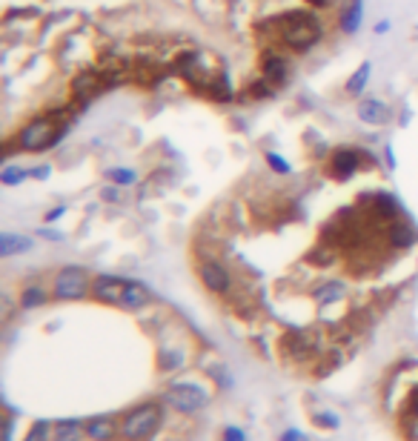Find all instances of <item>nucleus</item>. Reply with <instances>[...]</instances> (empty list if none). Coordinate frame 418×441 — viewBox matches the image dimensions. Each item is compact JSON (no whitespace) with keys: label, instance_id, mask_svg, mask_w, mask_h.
Instances as JSON below:
<instances>
[{"label":"nucleus","instance_id":"nucleus-1","mask_svg":"<svg viewBox=\"0 0 418 441\" xmlns=\"http://www.w3.org/2000/svg\"><path fill=\"white\" fill-rule=\"evenodd\" d=\"M278 29H281V37H283V43L303 52V49H310L318 43V37H321V26L318 21L310 14V12H292V14H283L281 21H278Z\"/></svg>","mask_w":418,"mask_h":441},{"label":"nucleus","instance_id":"nucleus-2","mask_svg":"<svg viewBox=\"0 0 418 441\" xmlns=\"http://www.w3.org/2000/svg\"><path fill=\"white\" fill-rule=\"evenodd\" d=\"M161 407L158 404H141L138 410H132L123 421H121V435L129 441H146L152 433L161 427Z\"/></svg>","mask_w":418,"mask_h":441},{"label":"nucleus","instance_id":"nucleus-3","mask_svg":"<svg viewBox=\"0 0 418 441\" xmlns=\"http://www.w3.org/2000/svg\"><path fill=\"white\" fill-rule=\"evenodd\" d=\"M63 135H66L63 126L54 129L49 118H37V121H32L29 126H23V132L17 135V144H21L23 149H29V152H37V149L54 146Z\"/></svg>","mask_w":418,"mask_h":441},{"label":"nucleus","instance_id":"nucleus-4","mask_svg":"<svg viewBox=\"0 0 418 441\" xmlns=\"http://www.w3.org/2000/svg\"><path fill=\"white\" fill-rule=\"evenodd\" d=\"M92 290V284L86 278V273L81 266H63L54 278V295L63 298V301H74V298H83Z\"/></svg>","mask_w":418,"mask_h":441},{"label":"nucleus","instance_id":"nucleus-5","mask_svg":"<svg viewBox=\"0 0 418 441\" xmlns=\"http://www.w3.org/2000/svg\"><path fill=\"white\" fill-rule=\"evenodd\" d=\"M166 401L172 404L175 410H181V413H195V410H201V407H206V401H209V395L201 390V387H195V384H172L166 390Z\"/></svg>","mask_w":418,"mask_h":441},{"label":"nucleus","instance_id":"nucleus-6","mask_svg":"<svg viewBox=\"0 0 418 441\" xmlns=\"http://www.w3.org/2000/svg\"><path fill=\"white\" fill-rule=\"evenodd\" d=\"M126 284L123 278H115V275H98L92 281V295L103 301V304H118L123 301V293H126Z\"/></svg>","mask_w":418,"mask_h":441},{"label":"nucleus","instance_id":"nucleus-7","mask_svg":"<svg viewBox=\"0 0 418 441\" xmlns=\"http://www.w3.org/2000/svg\"><path fill=\"white\" fill-rule=\"evenodd\" d=\"M358 118L364 124H370V126H384L392 118V109L384 101H378V98H367V101H361V106H358Z\"/></svg>","mask_w":418,"mask_h":441},{"label":"nucleus","instance_id":"nucleus-8","mask_svg":"<svg viewBox=\"0 0 418 441\" xmlns=\"http://www.w3.org/2000/svg\"><path fill=\"white\" fill-rule=\"evenodd\" d=\"M198 275L212 293H226V290H230V273H226L218 261H203Z\"/></svg>","mask_w":418,"mask_h":441},{"label":"nucleus","instance_id":"nucleus-9","mask_svg":"<svg viewBox=\"0 0 418 441\" xmlns=\"http://www.w3.org/2000/svg\"><path fill=\"white\" fill-rule=\"evenodd\" d=\"M358 172V152L355 149H335L332 152V175L352 178Z\"/></svg>","mask_w":418,"mask_h":441},{"label":"nucleus","instance_id":"nucleus-10","mask_svg":"<svg viewBox=\"0 0 418 441\" xmlns=\"http://www.w3.org/2000/svg\"><path fill=\"white\" fill-rule=\"evenodd\" d=\"M121 427L115 424V418H109V415H94L86 421V435L94 438V441H109V438H115Z\"/></svg>","mask_w":418,"mask_h":441},{"label":"nucleus","instance_id":"nucleus-11","mask_svg":"<svg viewBox=\"0 0 418 441\" xmlns=\"http://www.w3.org/2000/svg\"><path fill=\"white\" fill-rule=\"evenodd\" d=\"M361 17H364V0H347L344 12H341V29L347 35H355L361 26Z\"/></svg>","mask_w":418,"mask_h":441},{"label":"nucleus","instance_id":"nucleus-12","mask_svg":"<svg viewBox=\"0 0 418 441\" xmlns=\"http://www.w3.org/2000/svg\"><path fill=\"white\" fill-rule=\"evenodd\" d=\"M32 249V238L17 235V233H3L0 235V258H12L17 253H26Z\"/></svg>","mask_w":418,"mask_h":441},{"label":"nucleus","instance_id":"nucleus-13","mask_svg":"<svg viewBox=\"0 0 418 441\" xmlns=\"http://www.w3.org/2000/svg\"><path fill=\"white\" fill-rule=\"evenodd\" d=\"M149 290L143 284H135V281H129L126 284V293H123V301H121V306L123 310H141V306H146L149 304Z\"/></svg>","mask_w":418,"mask_h":441},{"label":"nucleus","instance_id":"nucleus-14","mask_svg":"<svg viewBox=\"0 0 418 441\" xmlns=\"http://www.w3.org/2000/svg\"><path fill=\"white\" fill-rule=\"evenodd\" d=\"M263 75L272 84H283L287 81V61L281 55H263Z\"/></svg>","mask_w":418,"mask_h":441},{"label":"nucleus","instance_id":"nucleus-15","mask_svg":"<svg viewBox=\"0 0 418 441\" xmlns=\"http://www.w3.org/2000/svg\"><path fill=\"white\" fill-rule=\"evenodd\" d=\"M344 284L341 281H327V284H321L318 286V293H315V301L321 304V306H327V304H335V301H341L344 298Z\"/></svg>","mask_w":418,"mask_h":441},{"label":"nucleus","instance_id":"nucleus-16","mask_svg":"<svg viewBox=\"0 0 418 441\" xmlns=\"http://www.w3.org/2000/svg\"><path fill=\"white\" fill-rule=\"evenodd\" d=\"M86 427H81V421H58L54 424V441H78L81 438V433H83Z\"/></svg>","mask_w":418,"mask_h":441},{"label":"nucleus","instance_id":"nucleus-17","mask_svg":"<svg viewBox=\"0 0 418 441\" xmlns=\"http://www.w3.org/2000/svg\"><path fill=\"white\" fill-rule=\"evenodd\" d=\"M370 75H372V66H370V63H361V66L350 75L347 92H350V95H361V92H364V86H367V81H370Z\"/></svg>","mask_w":418,"mask_h":441},{"label":"nucleus","instance_id":"nucleus-18","mask_svg":"<svg viewBox=\"0 0 418 441\" xmlns=\"http://www.w3.org/2000/svg\"><path fill=\"white\" fill-rule=\"evenodd\" d=\"M21 304H23V310H32V306L46 304V290H41V286H26L23 295H21Z\"/></svg>","mask_w":418,"mask_h":441},{"label":"nucleus","instance_id":"nucleus-19","mask_svg":"<svg viewBox=\"0 0 418 441\" xmlns=\"http://www.w3.org/2000/svg\"><path fill=\"white\" fill-rule=\"evenodd\" d=\"M109 181L115 186H129V184L138 181V175L132 169H126V166H115V169H109Z\"/></svg>","mask_w":418,"mask_h":441},{"label":"nucleus","instance_id":"nucleus-20","mask_svg":"<svg viewBox=\"0 0 418 441\" xmlns=\"http://www.w3.org/2000/svg\"><path fill=\"white\" fill-rule=\"evenodd\" d=\"M23 178H29V169H23V166H6L3 172H0V181H3L6 186H17Z\"/></svg>","mask_w":418,"mask_h":441},{"label":"nucleus","instance_id":"nucleus-21","mask_svg":"<svg viewBox=\"0 0 418 441\" xmlns=\"http://www.w3.org/2000/svg\"><path fill=\"white\" fill-rule=\"evenodd\" d=\"M209 95H212V98H218V101H226V98H230V95H232V89H230V81H226L223 75H221L218 81H212V84H209Z\"/></svg>","mask_w":418,"mask_h":441},{"label":"nucleus","instance_id":"nucleus-22","mask_svg":"<svg viewBox=\"0 0 418 441\" xmlns=\"http://www.w3.org/2000/svg\"><path fill=\"white\" fill-rule=\"evenodd\" d=\"M49 424H46V421H34V424H32V430H29V435L23 438V441H49Z\"/></svg>","mask_w":418,"mask_h":441},{"label":"nucleus","instance_id":"nucleus-23","mask_svg":"<svg viewBox=\"0 0 418 441\" xmlns=\"http://www.w3.org/2000/svg\"><path fill=\"white\" fill-rule=\"evenodd\" d=\"M267 164L278 172V175H290V172H292V166H290L287 161H283V158L278 155V152H267Z\"/></svg>","mask_w":418,"mask_h":441},{"label":"nucleus","instance_id":"nucleus-24","mask_svg":"<svg viewBox=\"0 0 418 441\" xmlns=\"http://www.w3.org/2000/svg\"><path fill=\"white\" fill-rule=\"evenodd\" d=\"M392 241H395L398 246H410V244H412V235L407 233V229H401V226H395V229H392Z\"/></svg>","mask_w":418,"mask_h":441},{"label":"nucleus","instance_id":"nucleus-25","mask_svg":"<svg viewBox=\"0 0 418 441\" xmlns=\"http://www.w3.org/2000/svg\"><path fill=\"white\" fill-rule=\"evenodd\" d=\"M29 175H32V178H37V181H46V178L52 175V166H49V164H41V166H32V169H29Z\"/></svg>","mask_w":418,"mask_h":441},{"label":"nucleus","instance_id":"nucleus-26","mask_svg":"<svg viewBox=\"0 0 418 441\" xmlns=\"http://www.w3.org/2000/svg\"><path fill=\"white\" fill-rule=\"evenodd\" d=\"M318 421H324V427H330V430H335V427H338V418H335L332 413H321V415H318Z\"/></svg>","mask_w":418,"mask_h":441},{"label":"nucleus","instance_id":"nucleus-27","mask_svg":"<svg viewBox=\"0 0 418 441\" xmlns=\"http://www.w3.org/2000/svg\"><path fill=\"white\" fill-rule=\"evenodd\" d=\"M223 441H246V435L238 427H230V430H226V435H223Z\"/></svg>","mask_w":418,"mask_h":441},{"label":"nucleus","instance_id":"nucleus-28","mask_svg":"<svg viewBox=\"0 0 418 441\" xmlns=\"http://www.w3.org/2000/svg\"><path fill=\"white\" fill-rule=\"evenodd\" d=\"M101 198H103V201H109V204H112V201H118V186H106L103 193H101Z\"/></svg>","mask_w":418,"mask_h":441},{"label":"nucleus","instance_id":"nucleus-29","mask_svg":"<svg viewBox=\"0 0 418 441\" xmlns=\"http://www.w3.org/2000/svg\"><path fill=\"white\" fill-rule=\"evenodd\" d=\"M281 441H307V438H303V433H298V430H287L281 435Z\"/></svg>","mask_w":418,"mask_h":441},{"label":"nucleus","instance_id":"nucleus-30","mask_svg":"<svg viewBox=\"0 0 418 441\" xmlns=\"http://www.w3.org/2000/svg\"><path fill=\"white\" fill-rule=\"evenodd\" d=\"M41 235L49 238V241H61V238H63V233H58V229H46V226L41 229Z\"/></svg>","mask_w":418,"mask_h":441},{"label":"nucleus","instance_id":"nucleus-31","mask_svg":"<svg viewBox=\"0 0 418 441\" xmlns=\"http://www.w3.org/2000/svg\"><path fill=\"white\" fill-rule=\"evenodd\" d=\"M63 213H66V206H54V209H52V213L46 215V224H52V221H58V218H61Z\"/></svg>","mask_w":418,"mask_h":441},{"label":"nucleus","instance_id":"nucleus-32","mask_svg":"<svg viewBox=\"0 0 418 441\" xmlns=\"http://www.w3.org/2000/svg\"><path fill=\"white\" fill-rule=\"evenodd\" d=\"M387 29H390V21H378L375 23V35H384Z\"/></svg>","mask_w":418,"mask_h":441},{"label":"nucleus","instance_id":"nucleus-33","mask_svg":"<svg viewBox=\"0 0 418 441\" xmlns=\"http://www.w3.org/2000/svg\"><path fill=\"white\" fill-rule=\"evenodd\" d=\"M387 166L395 169V155H392V146H387Z\"/></svg>","mask_w":418,"mask_h":441},{"label":"nucleus","instance_id":"nucleus-34","mask_svg":"<svg viewBox=\"0 0 418 441\" xmlns=\"http://www.w3.org/2000/svg\"><path fill=\"white\" fill-rule=\"evenodd\" d=\"M310 3H321V6H324V3H330V0H310Z\"/></svg>","mask_w":418,"mask_h":441},{"label":"nucleus","instance_id":"nucleus-35","mask_svg":"<svg viewBox=\"0 0 418 441\" xmlns=\"http://www.w3.org/2000/svg\"><path fill=\"white\" fill-rule=\"evenodd\" d=\"M415 415H418V401H415Z\"/></svg>","mask_w":418,"mask_h":441}]
</instances>
